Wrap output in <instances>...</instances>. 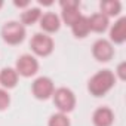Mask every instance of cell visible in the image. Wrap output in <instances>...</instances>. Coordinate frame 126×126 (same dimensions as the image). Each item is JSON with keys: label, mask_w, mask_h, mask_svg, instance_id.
<instances>
[{"label": "cell", "mask_w": 126, "mask_h": 126, "mask_svg": "<svg viewBox=\"0 0 126 126\" xmlns=\"http://www.w3.org/2000/svg\"><path fill=\"white\" fill-rule=\"evenodd\" d=\"M120 9H122V5L117 0H104V2H101V11H102L101 14H104L107 18L119 15Z\"/></svg>", "instance_id": "cell-14"}, {"label": "cell", "mask_w": 126, "mask_h": 126, "mask_svg": "<svg viewBox=\"0 0 126 126\" xmlns=\"http://www.w3.org/2000/svg\"><path fill=\"white\" fill-rule=\"evenodd\" d=\"M30 3L28 2H15V6H18V8H27Z\"/></svg>", "instance_id": "cell-21"}, {"label": "cell", "mask_w": 126, "mask_h": 126, "mask_svg": "<svg viewBox=\"0 0 126 126\" xmlns=\"http://www.w3.org/2000/svg\"><path fill=\"white\" fill-rule=\"evenodd\" d=\"M71 30H73V34L76 37H86L88 33L91 31V27H89V19L86 16H79V19L71 25Z\"/></svg>", "instance_id": "cell-13"}, {"label": "cell", "mask_w": 126, "mask_h": 126, "mask_svg": "<svg viewBox=\"0 0 126 126\" xmlns=\"http://www.w3.org/2000/svg\"><path fill=\"white\" fill-rule=\"evenodd\" d=\"M49 126H70V119L64 113H56V114L50 116Z\"/></svg>", "instance_id": "cell-17"}, {"label": "cell", "mask_w": 126, "mask_h": 126, "mask_svg": "<svg viewBox=\"0 0 126 126\" xmlns=\"http://www.w3.org/2000/svg\"><path fill=\"white\" fill-rule=\"evenodd\" d=\"M59 25H61V24H59L58 15H55V14H52V12L45 14V15L40 16V27H42L45 31H47V33L58 31Z\"/></svg>", "instance_id": "cell-10"}, {"label": "cell", "mask_w": 126, "mask_h": 126, "mask_svg": "<svg viewBox=\"0 0 126 126\" xmlns=\"http://www.w3.org/2000/svg\"><path fill=\"white\" fill-rule=\"evenodd\" d=\"M95 126H111L114 122V114L108 107H99L92 116Z\"/></svg>", "instance_id": "cell-8"}, {"label": "cell", "mask_w": 126, "mask_h": 126, "mask_svg": "<svg viewBox=\"0 0 126 126\" xmlns=\"http://www.w3.org/2000/svg\"><path fill=\"white\" fill-rule=\"evenodd\" d=\"M9 102H11L9 94L3 89H0V110H6L9 107Z\"/></svg>", "instance_id": "cell-18"}, {"label": "cell", "mask_w": 126, "mask_h": 126, "mask_svg": "<svg viewBox=\"0 0 126 126\" xmlns=\"http://www.w3.org/2000/svg\"><path fill=\"white\" fill-rule=\"evenodd\" d=\"M33 52L39 56H47L52 50H53V40L46 36V34H34V37L31 39V43H30Z\"/></svg>", "instance_id": "cell-4"}, {"label": "cell", "mask_w": 126, "mask_h": 126, "mask_svg": "<svg viewBox=\"0 0 126 126\" xmlns=\"http://www.w3.org/2000/svg\"><path fill=\"white\" fill-rule=\"evenodd\" d=\"M110 39L114 43H123L126 40V18H120L110 31Z\"/></svg>", "instance_id": "cell-9"}, {"label": "cell", "mask_w": 126, "mask_h": 126, "mask_svg": "<svg viewBox=\"0 0 126 126\" xmlns=\"http://www.w3.org/2000/svg\"><path fill=\"white\" fill-rule=\"evenodd\" d=\"M114 82H116L114 74L110 70H102V71H98L89 80L88 89L94 96H102L114 86Z\"/></svg>", "instance_id": "cell-1"}, {"label": "cell", "mask_w": 126, "mask_h": 126, "mask_svg": "<svg viewBox=\"0 0 126 126\" xmlns=\"http://www.w3.org/2000/svg\"><path fill=\"white\" fill-rule=\"evenodd\" d=\"M40 16H42V12H40L39 8H30V9H27L25 12H22L21 21H22L24 24H27V25H31V24H34L36 21H39Z\"/></svg>", "instance_id": "cell-15"}, {"label": "cell", "mask_w": 126, "mask_h": 126, "mask_svg": "<svg viewBox=\"0 0 126 126\" xmlns=\"http://www.w3.org/2000/svg\"><path fill=\"white\" fill-rule=\"evenodd\" d=\"M39 70V62L31 55H22L16 61V73L24 77H31Z\"/></svg>", "instance_id": "cell-5"}, {"label": "cell", "mask_w": 126, "mask_h": 126, "mask_svg": "<svg viewBox=\"0 0 126 126\" xmlns=\"http://www.w3.org/2000/svg\"><path fill=\"white\" fill-rule=\"evenodd\" d=\"M125 68H126V62H122V64L119 65V68H117V74H119V77H120L122 80H125V79H126Z\"/></svg>", "instance_id": "cell-20"}, {"label": "cell", "mask_w": 126, "mask_h": 126, "mask_svg": "<svg viewBox=\"0 0 126 126\" xmlns=\"http://www.w3.org/2000/svg\"><path fill=\"white\" fill-rule=\"evenodd\" d=\"M3 6V2H2V0H0V8H2Z\"/></svg>", "instance_id": "cell-22"}, {"label": "cell", "mask_w": 126, "mask_h": 126, "mask_svg": "<svg viewBox=\"0 0 126 126\" xmlns=\"http://www.w3.org/2000/svg\"><path fill=\"white\" fill-rule=\"evenodd\" d=\"M53 102L58 107L59 113H70L74 105H76V96L74 94L67 89V88H59L56 91H53Z\"/></svg>", "instance_id": "cell-2"}, {"label": "cell", "mask_w": 126, "mask_h": 126, "mask_svg": "<svg viewBox=\"0 0 126 126\" xmlns=\"http://www.w3.org/2000/svg\"><path fill=\"white\" fill-rule=\"evenodd\" d=\"M2 36H3V40L6 43H9V45H18L25 37V28H24L22 24L11 21V22H6L3 25Z\"/></svg>", "instance_id": "cell-3"}, {"label": "cell", "mask_w": 126, "mask_h": 126, "mask_svg": "<svg viewBox=\"0 0 126 126\" xmlns=\"http://www.w3.org/2000/svg\"><path fill=\"white\" fill-rule=\"evenodd\" d=\"M89 19V27H91V30L92 31H95V33H102V31H105L107 30V27H108V18L104 15V14H94L91 18H88Z\"/></svg>", "instance_id": "cell-11"}, {"label": "cell", "mask_w": 126, "mask_h": 126, "mask_svg": "<svg viewBox=\"0 0 126 126\" xmlns=\"http://www.w3.org/2000/svg\"><path fill=\"white\" fill-rule=\"evenodd\" d=\"M80 16L79 8H70V9H62V19L67 25H73Z\"/></svg>", "instance_id": "cell-16"}, {"label": "cell", "mask_w": 126, "mask_h": 126, "mask_svg": "<svg viewBox=\"0 0 126 126\" xmlns=\"http://www.w3.org/2000/svg\"><path fill=\"white\" fill-rule=\"evenodd\" d=\"M16 82H18L16 70H14V68H3L2 71H0V83H2L3 88H8V89L15 88Z\"/></svg>", "instance_id": "cell-12"}, {"label": "cell", "mask_w": 126, "mask_h": 126, "mask_svg": "<svg viewBox=\"0 0 126 126\" xmlns=\"http://www.w3.org/2000/svg\"><path fill=\"white\" fill-rule=\"evenodd\" d=\"M92 53H94V56H95L98 61L107 62V61H110V59L113 58L114 49H113V46H111V43H110L108 40L101 39V40H96V42L94 43V46H92Z\"/></svg>", "instance_id": "cell-7"}, {"label": "cell", "mask_w": 126, "mask_h": 126, "mask_svg": "<svg viewBox=\"0 0 126 126\" xmlns=\"http://www.w3.org/2000/svg\"><path fill=\"white\" fill-rule=\"evenodd\" d=\"M33 95L37 99H47L50 95H53V82L49 77H39L33 83Z\"/></svg>", "instance_id": "cell-6"}, {"label": "cell", "mask_w": 126, "mask_h": 126, "mask_svg": "<svg viewBox=\"0 0 126 126\" xmlns=\"http://www.w3.org/2000/svg\"><path fill=\"white\" fill-rule=\"evenodd\" d=\"M80 3L79 0H61V8L62 9H70V8H79Z\"/></svg>", "instance_id": "cell-19"}]
</instances>
